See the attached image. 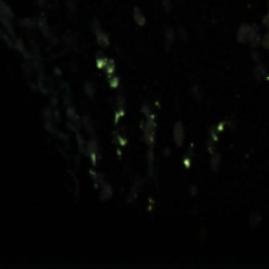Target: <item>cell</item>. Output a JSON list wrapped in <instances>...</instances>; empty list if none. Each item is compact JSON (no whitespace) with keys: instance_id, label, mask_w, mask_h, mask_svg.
<instances>
[{"instance_id":"18","label":"cell","mask_w":269,"mask_h":269,"mask_svg":"<svg viewBox=\"0 0 269 269\" xmlns=\"http://www.w3.org/2000/svg\"><path fill=\"white\" fill-rule=\"evenodd\" d=\"M123 115H125V107H118V110H116V114H115V120H114L115 125H118Z\"/></svg>"},{"instance_id":"19","label":"cell","mask_w":269,"mask_h":269,"mask_svg":"<svg viewBox=\"0 0 269 269\" xmlns=\"http://www.w3.org/2000/svg\"><path fill=\"white\" fill-rule=\"evenodd\" d=\"M260 44L263 46L266 51H269V30H268V32L265 33V35H263V38H261Z\"/></svg>"},{"instance_id":"23","label":"cell","mask_w":269,"mask_h":269,"mask_svg":"<svg viewBox=\"0 0 269 269\" xmlns=\"http://www.w3.org/2000/svg\"><path fill=\"white\" fill-rule=\"evenodd\" d=\"M263 25L266 27V29L269 30V11L266 13V15L263 16Z\"/></svg>"},{"instance_id":"26","label":"cell","mask_w":269,"mask_h":269,"mask_svg":"<svg viewBox=\"0 0 269 269\" xmlns=\"http://www.w3.org/2000/svg\"><path fill=\"white\" fill-rule=\"evenodd\" d=\"M44 2V0H39V3H43Z\"/></svg>"},{"instance_id":"22","label":"cell","mask_w":269,"mask_h":269,"mask_svg":"<svg viewBox=\"0 0 269 269\" xmlns=\"http://www.w3.org/2000/svg\"><path fill=\"white\" fill-rule=\"evenodd\" d=\"M115 139H116V142H118V143L121 145V147H126V143H128V140L125 139V137H121V135H116V137H115Z\"/></svg>"},{"instance_id":"16","label":"cell","mask_w":269,"mask_h":269,"mask_svg":"<svg viewBox=\"0 0 269 269\" xmlns=\"http://www.w3.org/2000/svg\"><path fill=\"white\" fill-rule=\"evenodd\" d=\"M92 176L95 178V181H96V186H98V188H99V186L102 184V183H104V176H102L101 173H98V172H92Z\"/></svg>"},{"instance_id":"24","label":"cell","mask_w":269,"mask_h":269,"mask_svg":"<svg viewBox=\"0 0 269 269\" xmlns=\"http://www.w3.org/2000/svg\"><path fill=\"white\" fill-rule=\"evenodd\" d=\"M162 3H164V8H165V11H170L172 10V6H170V2H169V0H162Z\"/></svg>"},{"instance_id":"2","label":"cell","mask_w":269,"mask_h":269,"mask_svg":"<svg viewBox=\"0 0 269 269\" xmlns=\"http://www.w3.org/2000/svg\"><path fill=\"white\" fill-rule=\"evenodd\" d=\"M85 151H87V156L90 157L92 164L93 165L98 164V161L101 159V151H99V145H98V142H96L95 137H92L90 140H87Z\"/></svg>"},{"instance_id":"12","label":"cell","mask_w":269,"mask_h":269,"mask_svg":"<svg viewBox=\"0 0 269 269\" xmlns=\"http://www.w3.org/2000/svg\"><path fill=\"white\" fill-rule=\"evenodd\" d=\"M107 79H109V85L112 88H118L120 85V79L116 77L115 74H107Z\"/></svg>"},{"instance_id":"20","label":"cell","mask_w":269,"mask_h":269,"mask_svg":"<svg viewBox=\"0 0 269 269\" xmlns=\"http://www.w3.org/2000/svg\"><path fill=\"white\" fill-rule=\"evenodd\" d=\"M249 224H250V227H255L257 224H260V214H258V212H253V214L250 216Z\"/></svg>"},{"instance_id":"13","label":"cell","mask_w":269,"mask_h":269,"mask_svg":"<svg viewBox=\"0 0 269 269\" xmlns=\"http://www.w3.org/2000/svg\"><path fill=\"white\" fill-rule=\"evenodd\" d=\"M106 74H115V61L112 58H107V63L104 66Z\"/></svg>"},{"instance_id":"8","label":"cell","mask_w":269,"mask_h":269,"mask_svg":"<svg viewBox=\"0 0 269 269\" xmlns=\"http://www.w3.org/2000/svg\"><path fill=\"white\" fill-rule=\"evenodd\" d=\"M133 18H134V22L139 27H143L145 24H147V18H145L143 11L139 8V6H135V8L133 10Z\"/></svg>"},{"instance_id":"11","label":"cell","mask_w":269,"mask_h":269,"mask_svg":"<svg viewBox=\"0 0 269 269\" xmlns=\"http://www.w3.org/2000/svg\"><path fill=\"white\" fill-rule=\"evenodd\" d=\"M220 161H222V159H220V154L214 151V153H212V156H211V169L212 170H217L220 167Z\"/></svg>"},{"instance_id":"3","label":"cell","mask_w":269,"mask_h":269,"mask_svg":"<svg viewBox=\"0 0 269 269\" xmlns=\"http://www.w3.org/2000/svg\"><path fill=\"white\" fill-rule=\"evenodd\" d=\"M93 32H95V35H96V41H98V44L102 46V47H107L109 46V35L106 32H102L101 30V25H99V20L98 19H95L93 20Z\"/></svg>"},{"instance_id":"21","label":"cell","mask_w":269,"mask_h":269,"mask_svg":"<svg viewBox=\"0 0 269 269\" xmlns=\"http://www.w3.org/2000/svg\"><path fill=\"white\" fill-rule=\"evenodd\" d=\"M85 92H87V95L90 96V98H93V92H95V90H93V84H92V82H88V84H85Z\"/></svg>"},{"instance_id":"4","label":"cell","mask_w":269,"mask_h":269,"mask_svg":"<svg viewBox=\"0 0 269 269\" xmlns=\"http://www.w3.org/2000/svg\"><path fill=\"white\" fill-rule=\"evenodd\" d=\"M173 140L176 143V147H183L184 140H186V133H184V126L181 121H176L173 126Z\"/></svg>"},{"instance_id":"7","label":"cell","mask_w":269,"mask_h":269,"mask_svg":"<svg viewBox=\"0 0 269 269\" xmlns=\"http://www.w3.org/2000/svg\"><path fill=\"white\" fill-rule=\"evenodd\" d=\"M112 195H114L112 186L104 181L99 186V198L102 200V202H107V200H110V197H112Z\"/></svg>"},{"instance_id":"9","label":"cell","mask_w":269,"mask_h":269,"mask_svg":"<svg viewBox=\"0 0 269 269\" xmlns=\"http://www.w3.org/2000/svg\"><path fill=\"white\" fill-rule=\"evenodd\" d=\"M65 102H66V115H68V118H70L71 123H77V125H79V115H77V112L74 110V107L71 106L70 101L65 99Z\"/></svg>"},{"instance_id":"1","label":"cell","mask_w":269,"mask_h":269,"mask_svg":"<svg viewBox=\"0 0 269 269\" xmlns=\"http://www.w3.org/2000/svg\"><path fill=\"white\" fill-rule=\"evenodd\" d=\"M154 139H156V120L154 115L148 112L147 114V121L143 125V140L148 145V165H150V175L153 172V147H154Z\"/></svg>"},{"instance_id":"10","label":"cell","mask_w":269,"mask_h":269,"mask_svg":"<svg viewBox=\"0 0 269 269\" xmlns=\"http://www.w3.org/2000/svg\"><path fill=\"white\" fill-rule=\"evenodd\" d=\"M175 41V30L173 29H167L165 30V49H170L172 44Z\"/></svg>"},{"instance_id":"15","label":"cell","mask_w":269,"mask_h":269,"mask_svg":"<svg viewBox=\"0 0 269 269\" xmlns=\"http://www.w3.org/2000/svg\"><path fill=\"white\" fill-rule=\"evenodd\" d=\"M106 63H107V57H104L102 54H98V58H96V65H98L99 70H104Z\"/></svg>"},{"instance_id":"14","label":"cell","mask_w":269,"mask_h":269,"mask_svg":"<svg viewBox=\"0 0 269 269\" xmlns=\"http://www.w3.org/2000/svg\"><path fill=\"white\" fill-rule=\"evenodd\" d=\"M84 126L88 131V134L92 137H95V129H93V125H92V120H90L88 116H84Z\"/></svg>"},{"instance_id":"6","label":"cell","mask_w":269,"mask_h":269,"mask_svg":"<svg viewBox=\"0 0 269 269\" xmlns=\"http://www.w3.org/2000/svg\"><path fill=\"white\" fill-rule=\"evenodd\" d=\"M261 41V37H260V30H258V25L252 24V29H250V33H249V39H247V44H250L252 47H257Z\"/></svg>"},{"instance_id":"17","label":"cell","mask_w":269,"mask_h":269,"mask_svg":"<svg viewBox=\"0 0 269 269\" xmlns=\"http://www.w3.org/2000/svg\"><path fill=\"white\" fill-rule=\"evenodd\" d=\"M140 186H142V181H140V179H137L135 184L133 186V191H131V198H134L137 195V192L140 191Z\"/></svg>"},{"instance_id":"25","label":"cell","mask_w":269,"mask_h":269,"mask_svg":"<svg viewBox=\"0 0 269 269\" xmlns=\"http://www.w3.org/2000/svg\"><path fill=\"white\" fill-rule=\"evenodd\" d=\"M197 194V188H194V186H191V195H195Z\"/></svg>"},{"instance_id":"5","label":"cell","mask_w":269,"mask_h":269,"mask_svg":"<svg viewBox=\"0 0 269 269\" xmlns=\"http://www.w3.org/2000/svg\"><path fill=\"white\" fill-rule=\"evenodd\" d=\"M252 29V24H243L239 27V30L236 33V39L239 44H247V39H249V33Z\"/></svg>"}]
</instances>
